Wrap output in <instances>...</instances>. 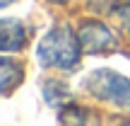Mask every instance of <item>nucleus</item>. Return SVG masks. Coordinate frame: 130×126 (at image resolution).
Masks as SVG:
<instances>
[{
    "label": "nucleus",
    "instance_id": "f257e3e1",
    "mask_svg": "<svg viewBox=\"0 0 130 126\" xmlns=\"http://www.w3.org/2000/svg\"><path fill=\"white\" fill-rule=\"evenodd\" d=\"M82 53V44H79V34H75L68 24H58L53 27L39 44V61L41 65L48 68H75Z\"/></svg>",
    "mask_w": 130,
    "mask_h": 126
},
{
    "label": "nucleus",
    "instance_id": "f03ea898",
    "mask_svg": "<svg viewBox=\"0 0 130 126\" xmlns=\"http://www.w3.org/2000/svg\"><path fill=\"white\" fill-rule=\"evenodd\" d=\"M84 87L99 99L130 109V80L113 73V70H94L84 80Z\"/></svg>",
    "mask_w": 130,
    "mask_h": 126
},
{
    "label": "nucleus",
    "instance_id": "7ed1b4c3",
    "mask_svg": "<svg viewBox=\"0 0 130 126\" xmlns=\"http://www.w3.org/2000/svg\"><path fill=\"white\" fill-rule=\"evenodd\" d=\"M79 44L82 51L87 53H106V51H116L118 41L101 22H84L79 27Z\"/></svg>",
    "mask_w": 130,
    "mask_h": 126
},
{
    "label": "nucleus",
    "instance_id": "20e7f679",
    "mask_svg": "<svg viewBox=\"0 0 130 126\" xmlns=\"http://www.w3.org/2000/svg\"><path fill=\"white\" fill-rule=\"evenodd\" d=\"M27 44V27L14 17L0 19V51H19Z\"/></svg>",
    "mask_w": 130,
    "mask_h": 126
},
{
    "label": "nucleus",
    "instance_id": "39448f33",
    "mask_svg": "<svg viewBox=\"0 0 130 126\" xmlns=\"http://www.w3.org/2000/svg\"><path fill=\"white\" fill-rule=\"evenodd\" d=\"M22 65L12 58H3L0 56V95H7L10 90H14L22 80Z\"/></svg>",
    "mask_w": 130,
    "mask_h": 126
},
{
    "label": "nucleus",
    "instance_id": "423d86ee",
    "mask_svg": "<svg viewBox=\"0 0 130 126\" xmlns=\"http://www.w3.org/2000/svg\"><path fill=\"white\" fill-rule=\"evenodd\" d=\"M43 97H46V102L53 104V107H58V104H70V102H72L70 90L65 87L63 83H56V80H51V83L43 85Z\"/></svg>",
    "mask_w": 130,
    "mask_h": 126
},
{
    "label": "nucleus",
    "instance_id": "0eeeda50",
    "mask_svg": "<svg viewBox=\"0 0 130 126\" xmlns=\"http://www.w3.org/2000/svg\"><path fill=\"white\" fill-rule=\"evenodd\" d=\"M116 19H118V24H121V29L125 32V37L130 39V3L121 5V7L116 10Z\"/></svg>",
    "mask_w": 130,
    "mask_h": 126
},
{
    "label": "nucleus",
    "instance_id": "6e6552de",
    "mask_svg": "<svg viewBox=\"0 0 130 126\" xmlns=\"http://www.w3.org/2000/svg\"><path fill=\"white\" fill-rule=\"evenodd\" d=\"M111 3H113V0H89V5H92L94 10H108Z\"/></svg>",
    "mask_w": 130,
    "mask_h": 126
},
{
    "label": "nucleus",
    "instance_id": "1a4fd4ad",
    "mask_svg": "<svg viewBox=\"0 0 130 126\" xmlns=\"http://www.w3.org/2000/svg\"><path fill=\"white\" fill-rule=\"evenodd\" d=\"M10 3H14V0H0V7H5V5H10Z\"/></svg>",
    "mask_w": 130,
    "mask_h": 126
},
{
    "label": "nucleus",
    "instance_id": "9d476101",
    "mask_svg": "<svg viewBox=\"0 0 130 126\" xmlns=\"http://www.w3.org/2000/svg\"><path fill=\"white\" fill-rule=\"evenodd\" d=\"M51 3H68V0H51Z\"/></svg>",
    "mask_w": 130,
    "mask_h": 126
}]
</instances>
